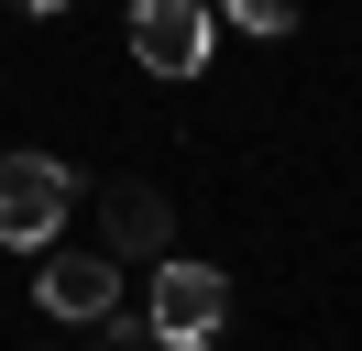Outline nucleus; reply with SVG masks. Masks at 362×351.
<instances>
[{"mask_svg": "<svg viewBox=\"0 0 362 351\" xmlns=\"http://www.w3.org/2000/svg\"><path fill=\"white\" fill-rule=\"evenodd\" d=\"M220 329H230V275L187 263V253H154V340L165 351H209Z\"/></svg>", "mask_w": 362, "mask_h": 351, "instance_id": "nucleus-1", "label": "nucleus"}, {"mask_svg": "<svg viewBox=\"0 0 362 351\" xmlns=\"http://www.w3.org/2000/svg\"><path fill=\"white\" fill-rule=\"evenodd\" d=\"M77 209V176L55 154H0V253H45Z\"/></svg>", "mask_w": 362, "mask_h": 351, "instance_id": "nucleus-2", "label": "nucleus"}, {"mask_svg": "<svg viewBox=\"0 0 362 351\" xmlns=\"http://www.w3.org/2000/svg\"><path fill=\"white\" fill-rule=\"evenodd\" d=\"M209 44H220V11L209 0H132V55L154 77H198Z\"/></svg>", "mask_w": 362, "mask_h": 351, "instance_id": "nucleus-3", "label": "nucleus"}, {"mask_svg": "<svg viewBox=\"0 0 362 351\" xmlns=\"http://www.w3.org/2000/svg\"><path fill=\"white\" fill-rule=\"evenodd\" d=\"M33 297H45V318H110V307H121V263L110 253H55L45 263V275H33Z\"/></svg>", "mask_w": 362, "mask_h": 351, "instance_id": "nucleus-4", "label": "nucleus"}, {"mask_svg": "<svg viewBox=\"0 0 362 351\" xmlns=\"http://www.w3.org/2000/svg\"><path fill=\"white\" fill-rule=\"evenodd\" d=\"M165 241H176L165 187H110V253H165Z\"/></svg>", "mask_w": 362, "mask_h": 351, "instance_id": "nucleus-5", "label": "nucleus"}, {"mask_svg": "<svg viewBox=\"0 0 362 351\" xmlns=\"http://www.w3.org/2000/svg\"><path fill=\"white\" fill-rule=\"evenodd\" d=\"M209 11H220V22H242V33H286V22H296V0H209Z\"/></svg>", "mask_w": 362, "mask_h": 351, "instance_id": "nucleus-6", "label": "nucleus"}, {"mask_svg": "<svg viewBox=\"0 0 362 351\" xmlns=\"http://www.w3.org/2000/svg\"><path fill=\"white\" fill-rule=\"evenodd\" d=\"M11 11H66V0H11Z\"/></svg>", "mask_w": 362, "mask_h": 351, "instance_id": "nucleus-7", "label": "nucleus"}]
</instances>
